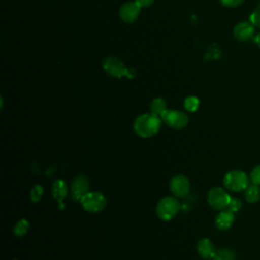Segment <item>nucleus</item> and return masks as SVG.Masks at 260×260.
<instances>
[{"label": "nucleus", "instance_id": "nucleus-1", "mask_svg": "<svg viewBox=\"0 0 260 260\" xmlns=\"http://www.w3.org/2000/svg\"><path fill=\"white\" fill-rule=\"evenodd\" d=\"M161 119L153 113H145L138 116L133 124L135 133L142 138H149L155 135L161 127Z\"/></svg>", "mask_w": 260, "mask_h": 260}, {"label": "nucleus", "instance_id": "nucleus-2", "mask_svg": "<svg viewBox=\"0 0 260 260\" xmlns=\"http://www.w3.org/2000/svg\"><path fill=\"white\" fill-rule=\"evenodd\" d=\"M103 68L109 75L117 78L127 76L132 78L135 76V71L132 68H127L124 63L117 57L110 56L103 62Z\"/></svg>", "mask_w": 260, "mask_h": 260}, {"label": "nucleus", "instance_id": "nucleus-3", "mask_svg": "<svg viewBox=\"0 0 260 260\" xmlns=\"http://www.w3.org/2000/svg\"><path fill=\"white\" fill-rule=\"evenodd\" d=\"M223 186L233 192L245 191L249 185V179L245 172L241 170H232L223 177Z\"/></svg>", "mask_w": 260, "mask_h": 260}, {"label": "nucleus", "instance_id": "nucleus-4", "mask_svg": "<svg viewBox=\"0 0 260 260\" xmlns=\"http://www.w3.org/2000/svg\"><path fill=\"white\" fill-rule=\"evenodd\" d=\"M180 210L179 201L173 196H166L161 198L156 204V214L162 220L173 219Z\"/></svg>", "mask_w": 260, "mask_h": 260}, {"label": "nucleus", "instance_id": "nucleus-5", "mask_svg": "<svg viewBox=\"0 0 260 260\" xmlns=\"http://www.w3.org/2000/svg\"><path fill=\"white\" fill-rule=\"evenodd\" d=\"M80 204L84 210L96 213L106 207L107 199L100 192H88L80 199Z\"/></svg>", "mask_w": 260, "mask_h": 260}, {"label": "nucleus", "instance_id": "nucleus-6", "mask_svg": "<svg viewBox=\"0 0 260 260\" xmlns=\"http://www.w3.org/2000/svg\"><path fill=\"white\" fill-rule=\"evenodd\" d=\"M161 121L174 129H183L188 125V116L178 110H166L160 116Z\"/></svg>", "mask_w": 260, "mask_h": 260}, {"label": "nucleus", "instance_id": "nucleus-7", "mask_svg": "<svg viewBox=\"0 0 260 260\" xmlns=\"http://www.w3.org/2000/svg\"><path fill=\"white\" fill-rule=\"evenodd\" d=\"M231 198L232 197L229 195V193L221 187H213L207 194V201L215 210L225 209L231 201Z\"/></svg>", "mask_w": 260, "mask_h": 260}, {"label": "nucleus", "instance_id": "nucleus-8", "mask_svg": "<svg viewBox=\"0 0 260 260\" xmlns=\"http://www.w3.org/2000/svg\"><path fill=\"white\" fill-rule=\"evenodd\" d=\"M71 197L74 201H80V199L89 192V181L83 175L76 176L70 186Z\"/></svg>", "mask_w": 260, "mask_h": 260}, {"label": "nucleus", "instance_id": "nucleus-9", "mask_svg": "<svg viewBox=\"0 0 260 260\" xmlns=\"http://www.w3.org/2000/svg\"><path fill=\"white\" fill-rule=\"evenodd\" d=\"M170 190L177 197H184L190 191V182L185 175H175L170 181Z\"/></svg>", "mask_w": 260, "mask_h": 260}, {"label": "nucleus", "instance_id": "nucleus-10", "mask_svg": "<svg viewBox=\"0 0 260 260\" xmlns=\"http://www.w3.org/2000/svg\"><path fill=\"white\" fill-rule=\"evenodd\" d=\"M140 9L141 7L135 2H126L124 3L119 10V15L120 18L124 21V22H134L140 14Z\"/></svg>", "mask_w": 260, "mask_h": 260}, {"label": "nucleus", "instance_id": "nucleus-11", "mask_svg": "<svg viewBox=\"0 0 260 260\" xmlns=\"http://www.w3.org/2000/svg\"><path fill=\"white\" fill-rule=\"evenodd\" d=\"M255 31V26L251 21H242L239 22L234 27V36L237 40L241 42L248 41L252 38Z\"/></svg>", "mask_w": 260, "mask_h": 260}, {"label": "nucleus", "instance_id": "nucleus-12", "mask_svg": "<svg viewBox=\"0 0 260 260\" xmlns=\"http://www.w3.org/2000/svg\"><path fill=\"white\" fill-rule=\"evenodd\" d=\"M235 215L234 212H232L229 209L220 210V212L216 215L214 223L217 230L219 231H228L234 223Z\"/></svg>", "mask_w": 260, "mask_h": 260}, {"label": "nucleus", "instance_id": "nucleus-13", "mask_svg": "<svg viewBox=\"0 0 260 260\" xmlns=\"http://www.w3.org/2000/svg\"><path fill=\"white\" fill-rule=\"evenodd\" d=\"M52 195L54 197V199L59 203L60 208H64V204H63V200L65 199V197L67 196L68 193V189L67 186L65 184V182L61 179H57L54 181L53 185H52Z\"/></svg>", "mask_w": 260, "mask_h": 260}, {"label": "nucleus", "instance_id": "nucleus-14", "mask_svg": "<svg viewBox=\"0 0 260 260\" xmlns=\"http://www.w3.org/2000/svg\"><path fill=\"white\" fill-rule=\"evenodd\" d=\"M196 249L198 254L203 258V259H213L216 249L214 247V244L207 238H203L198 241L196 245Z\"/></svg>", "mask_w": 260, "mask_h": 260}, {"label": "nucleus", "instance_id": "nucleus-15", "mask_svg": "<svg viewBox=\"0 0 260 260\" xmlns=\"http://www.w3.org/2000/svg\"><path fill=\"white\" fill-rule=\"evenodd\" d=\"M245 198L249 203H255L260 199V188L256 184H250L245 189Z\"/></svg>", "mask_w": 260, "mask_h": 260}, {"label": "nucleus", "instance_id": "nucleus-16", "mask_svg": "<svg viewBox=\"0 0 260 260\" xmlns=\"http://www.w3.org/2000/svg\"><path fill=\"white\" fill-rule=\"evenodd\" d=\"M167 110L166 101L162 98H155L150 103V112L160 116Z\"/></svg>", "mask_w": 260, "mask_h": 260}, {"label": "nucleus", "instance_id": "nucleus-17", "mask_svg": "<svg viewBox=\"0 0 260 260\" xmlns=\"http://www.w3.org/2000/svg\"><path fill=\"white\" fill-rule=\"evenodd\" d=\"M236 253L230 248H222L216 250L213 260H236Z\"/></svg>", "mask_w": 260, "mask_h": 260}, {"label": "nucleus", "instance_id": "nucleus-18", "mask_svg": "<svg viewBox=\"0 0 260 260\" xmlns=\"http://www.w3.org/2000/svg\"><path fill=\"white\" fill-rule=\"evenodd\" d=\"M28 229H29L28 221L26 219L22 218V219H20L16 222V224L13 228V232H14V235H16L18 237H21V236H24L27 233Z\"/></svg>", "mask_w": 260, "mask_h": 260}, {"label": "nucleus", "instance_id": "nucleus-19", "mask_svg": "<svg viewBox=\"0 0 260 260\" xmlns=\"http://www.w3.org/2000/svg\"><path fill=\"white\" fill-rule=\"evenodd\" d=\"M199 100L197 96L195 95H190V96H187L184 101V108L188 111V112H195L198 107H199Z\"/></svg>", "mask_w": 260, "mask_h": 260}, {"label": "nucleus", "instance_id": "nucleus-20", "mask_svg": "<svg viewBox=\"0 0 260 260\" xmlns=\"http://www.w3.org/2000/svg\"><path fill=\"white\" fill-rule=\"evenodd\" d=\"M44 194V188L40 185H36L32 187L30 191V199L32 202H38L42 198Z\"/></svg>", "mask_w": 260, "mask_h": 260}, {"label": "nucleus", "instance_id": "nucleus-21", "mask_svg": "<svg viewBox=\"0 0 260 260\" xmlns=\"http://www.w3.org/2000/svg\"><path fill=\"white\" fill-rule=\"evenodd\" d=\"M250 180L253 184L260 186V164L252 169L250 173Z\"/></svg>", "mask_w": 260, "mask_h": 260}, {"label": "nucleus", "instance_id": "nucleus-22", "mask_svg": "<svg viewBox=\"0 0 260 260\" xmlns=\"http://www.w3.org/2000/svg\"><path fill=\"white\" fill-rule=\"evenodd\" d=\"M250 21L254 24V26L260 28V3L257 5L255 10L251 14Z\"/></svg>", "mask_w": 260, "mask_h": 260}, {"label": "nucleus", "instance_id": "nucleus-23", "mask_svg": "<svg viewBox=\"0 0 260 260\" xmlns=\"http://www.w3.org/2000/svg\"><path fill=\"white\" fill-rule=\"evenodd\" d=\"M241 207H242L241 200L239 198H237V197H232L231 201H230V203H229V205L226 207V209L231 210L232 212H236V211L240 210Z\"/></svg>", "mask_w": 260, "mask_h": 260}, {"label": "nucleus", "instance_id": "nucleus-24", "mask_svg": "<svg viewBox=\"0 0 260 260\" xmlns=\"http://www.w3.org/2000/svg\"><path fill=\"white\" fill-rule=\"evenodd\" d=\"M219 1L225 7H237L244 2V0H219Z\"/></svg>", "mask_w": 260, "mask_h": 260}, {"label": "nucleus", "instance_id": "nucleus-25", "mask_svg": "<svg viewBox=\"0 0 260 260\" xmlns=\"http://www.w3.org/2000/svg\"><path fill=\"white\" fill-rule=\"evenodd\" d=\"M140 7H147V6H150L154 0H134Z\"/></svg>", "mask_w": 260, "mask_h": 260}, {"label": "nucleus", "instance_id": "nucleus-26", "mask_svg": "<svg viewBox=\"0 0 260 260\" xmlns=\"http://www.w3.org/2000/svg\"><path fill=\"white\" fill-rule=\"evenodd\" d=\"M255 42H256V44L258 45V47L260 48V32L256 36V38H255Z\"/></svg>", "mask_w": 260, "mask_h": 260}, {"label": "nucleus", "instance_id": "nucleus-27", "mask_svg": "<svg viewBox=\"0 0 260 260\" xmlns=\"http://www.w3.org/2000/svg\"><path fill=\"white\" fill-rule=\"evenodd\" d=\"M212 260H213V259H212Z\"/></svg>", "mask_w": 260, "mask_h": 260}]
</instances>
